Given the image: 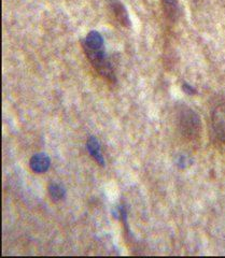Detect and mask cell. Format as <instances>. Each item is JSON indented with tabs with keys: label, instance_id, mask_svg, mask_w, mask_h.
<instances>
[{
	"label": "cell",
	"instance_id": "obj_1",
	"mask_svg": "<svg viewBox=\"0 0 225 258\" xmlns=\"http://www.w3.org/2000/svg\"><path fill=\"white\" fill-rule=\"evenodd\" d=\"M177 126L184 139L195 142L202 137V122L197 113L190 107L182 104L177 110Z\"/></svg>",
	"mask_w": 225,
	"mask_h": 258
},
{
	"label": "cell",
	"instance_id": "obj_2",
	"mask_svg": "<svg viewBox=\"0 0 225 258\" xmlns=\"http://www.w3.org/2000/svg\"><path fill=\"white\" fill-rule=\"evenodd\" d=\"M83 52L87 60L90 61L95 71L109 84L115 85L117 83V75L114 64L111 63L106 54L104 46L100 47H86L82 46Z\"/></svg>",
	"mask_w": 225,
	"mask_h": 258
},
{
	"label": "cell",
	"instance_id": "obj_3",
	"mask_svg": "<svg viewBox=\"0 0 225 258\" xmlns=\"http://www.w3.org/2000/svg\"><path fill=\"white\" fill-rule=\"evenodd\" d=\"M211 127L215 138L225 144V101L218 103L212 109Z\"/></svg>",
	"mask_w": 225,
	"mask_h": 258
},
{
	"label": "cell",
	"instance_id": "obj_4",
	"mask_svg": "<svg viewBox=\"0 0 225 258\" xmlns=\"http://www.w3.org/2000/svg\"><path fill=\"white\" fill-rule=\"evenodd\" d=\"M111 11L114 13L116 20L124 27H130L132 25L130 15L125 6L120 0H109Z\"/></svg>",
	"mask_w": 225,
	"mask_h": 258
},
{
	"label": "cell",
	"instance_id": "obj_5",
	"mask_svg": "<svg viewBox=\"0 0 225 258\" xmlns=\"http://www.w3.org/2000/svg\"><path fill=\"white\" fill-rule=\"evenodd\" d=\"M29 167L35 173H45L51 167V159L44 153H38L30 158Z\"/></svg>",
	"mask_w": 225,
	"mask_h": 258
},
{
	"label": "cell",
	"instance_id": "obj_6",
	"mask_svg": "<svg viewBox=\"0 0 225 258\" xmlns=\"http://www.w3.org/2000/svg\"><path fill=\"white\" fill-rule=\"evenodd\" d=\"M86 149H87L88 153H90V155L92 156V158L96 161V163H97L100 167H104V165H106V164H104V158L101 154L99 141L97 140L96 137L91 136L90 138L87 139Z\"/></svg>",
	"mask_w": 225,
	"mask_h": 258
},
{
	"label": "cell",
	"instance_id": "obj_7",
	"mask_svg": "<svg viewBox=\"0 0 225 258\" xmlns=\"http://www.w3.org/2000/svg\"><path fill=\"white\" fill-rule=\"evenodd\" d=\"M167 20L175 22L179 14V0H160Z\"/></svg>",
	"mask_w": 225,
	"mask_h": 258
},
{
	"label": "cell",
	"instance_id": "obj_8",
	"mask_svg": "<svg viewBox=\"0 0 225 258\" xmlns=\"http://www.w3.org/2000/svg\"><path fill=\"white\" fill-rule=\"evenodd\" d=\"M47 190H49V195L54 201H61L66 198L67 191L66 188L63 186V185L59 183H51L47 187Z\"/></svg>",
	"mask_w": 225,
	"mask_h": 258
},
{
	"label": "cell",
	"instance_id": "obj_9",
	"mask_svg": "<svg viewBox=\"0 0 225 258\" xmlns=\"http://www.w3.org/2000/svg\"><path fill=\"white\" fill-rule=\"evenodd\" d=\"M182 90H183L184 93H187L188 95H195V94L197 93L194 87L191 86L190 84H188V83H186V82H184V83L182 84Z\"/></svg>",
	"mask_w": 225,
	"mask_h": 258
}]
</instances>
